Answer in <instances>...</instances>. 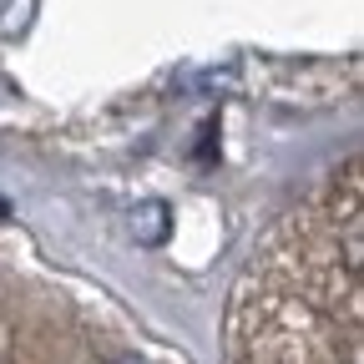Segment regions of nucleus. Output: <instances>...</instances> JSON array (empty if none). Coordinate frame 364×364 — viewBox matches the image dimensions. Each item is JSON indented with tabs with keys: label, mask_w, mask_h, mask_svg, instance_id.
I'll return each instance as SVG.
<instances>
[{
	"label": "nucleus",
	"mask_w": 364,
	"mask_h": 364,
	"mask_svg": "<svg viewBox=\"0 0 364 364\" xmlns=\"http://www.w3.org/2000/svg\"><path fill=\"white\" fill-rule=\"evenodd\" d=\"M132 233L142 243H162L167 238V203H142L132 213Z\"/></svg>",
	"instance_id": "f257e3e1"
}]
</instances>
